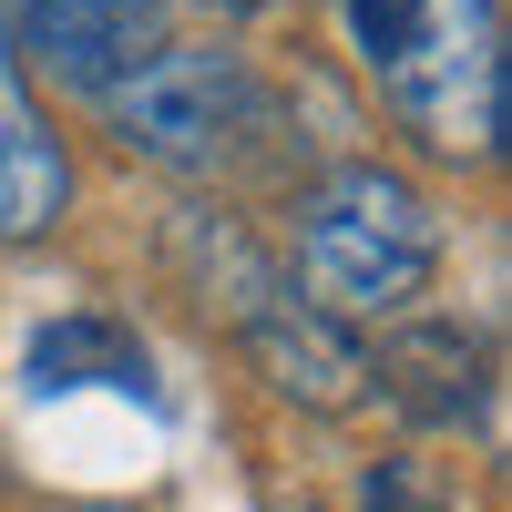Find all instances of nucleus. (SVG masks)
Segmentation results:
<instances>
[{
	"label": "nucleus",
	"instance_id": "obj_1",
	"mask_svg": "<svg viewBox=\"0 0 512 512\" xmlns=\"http://www.w3.org/2000/svg\"><path fill=\"white\" fill-rule=\"evenodd\" d=\"M297 277L318 318H400L441 277V216L390 164H338L297 205Z\"/></svg>",
	"mask_w": 512,
	"mask_h": 512
},
{
	"label": "nucleus",
	"instance_id": "obj_2",
	"mask_svg": "<svg viewBox=\"0 0 512 512\" xmlns=\"http://www.w3.org/2000/svg\"><path fill=\"white\" fill-rule=\"evenodd\" d=\"M390 113L431 154L502 144V0H349Z\"/></svg>",
	"mask_w": 512,
	"mask_h": 512
},
{
	"label": "nucleus",
	"instance_id": "obj_3",
	"mask_svg": "<svg viewBox=\"0 0 512 512\" xmlns=\"http://www.w3.org/2000/svg\"><path fill=\"white\" fill-rule=\"evenodd\" d=\"M103 123L123 154L175 164V175H216L267 134V93L246 82L236 52H195V41H164L154 62H134L103 93Z\"/></svg>",
	"mask_w": 512,
	"mask_h": 512
},
{
	"label": "nucleus",
	"instance_id": "obj_4",
	"mask_svg": "<svg viewBox=\"0 0 512 512\" xmlns=\"http://www.w3.org/2000/svg\"><path fill=\"white\" fill-rule=\"evenodd\" d=\"M0 52H21L31 72H52V82L103 103L134 62L164 52V21L144 0H11L0 11Z\"/></svg>",
	"mask_w": 512,
	"mask_h": 512
},
{
	"label": "nucleus",
	"instance_id": "obj_5",
	"mask_svg": "<svg viewBox=\"0 0 512 512\" xmlns=\"http://www.w3.org/2000/svg\"><path fill=\"white\" fill-rule=\"evenodd\" d=\"M369 379L420 431H482V400H492V359H482V338L461 318H410L390 349L369 359Z\"/></svg>",
	"mask_w": 512,
	"mask_h": 512
},
{
	"label": "nucleus",
	"instance_id": "obj_6",
	"mask_svg": "<svg viewBox=\"0 0 512 512\" xmlns=\"http://www.w3.org/2000/svg\"><path fill=\"white\" fill-rule=\"evenodd\" d=\"M236 338H246V359H256V379H267L277 400H308V410H349L359 390H369V349L338 318H318V308H297V297H267L256 318H236Z\"/></svg>",
	"mask_w": 512,
	"mask_h": 512
},
{
	"label": "nucleus",
	"instance_id": "obj_7",
	"mask_svg": "<svg viewBox=\"0 0 512 512\" xmlns=\"http://www.w3.org/2000/svg\"><path fill=\"white\" fill-rule=\"evenodd\" d=\"M62 205H72V154H62L52 123H41V103L21 93L11 52H0V246L52 236Z\"/></svg>",
	"mask_w": 512,
	"mask_h": 512
},
{
	"label": "nucleus",
	"instance_id": "obj_8",
	"mask_svg": "<svg viewBox=\"0 0 512 512\" xmlns=\"http://www.w3.org/2000/svg\"><path fill=\"white\" fill-rule=\"evenodd\" d=\"M31 390L41 400H62V390H154V359H144V338L123 328L113 308H62L52 328L31 338Z\"/></svg>",
	"mask_w": 512,
	"mask_h": 512
},
{
	"label": "nucleus",
	"instance_id": "obj_9",
	"mask_svg": "<svg viewBox=\"0 0 512 512\" xmlns=\"http://www.w3.org/2000/svg\"><path fill=\"white\" fill-rule=\"evenodd\" d=\"M359 512H451V502H441L431 461H379V472L359 482Z\"/></svg>",
	"mask_w": 512,
	"mask_h": 512
},
{
	"label": "nucleus",
	"instance_id": "obj_10",
	"mask_svg": "<svg viewBox=\"0 0 512 512\" xmlns=\"http://www.w3.org/2000/svg\"><path fill=\"white\" fill-rule=\"evenodd\" d=\"M205 11H256V0H205Z\"/></svg>",
	"mask_w": 512,
	"mask_h": 512
}]
</instances>
